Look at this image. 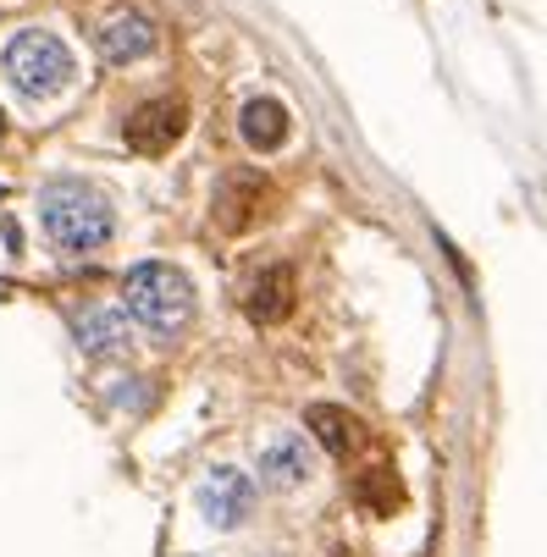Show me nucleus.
<instances>
[{"mask_svg": "<svg viewBox=\"0 0 547 557\" xmlns=\"http://www.w3.org/2000/svg\"><path fill=\"white\" fill-rule=\"evenodd\" d=\"M39 221L50 232V244H61L66 255H89L100 249L117 215H111V199L89 183H77V177H61V183H45L39 188Z\"/></svg>", "mask_w": 547, "mask_h": 557, "instance_id": "obj_1", "label": "nucleus"}, {"mask_svg": "<svg viewBox=\"0 0 547 557\" xmlns=\"http://www.w3.org/2000/svg\"><path fill=\"white\" fill-rule=\"evenodd\" d=\"M122 304H127V314H133L144 332L178 337V332L194 321V282H189L178 265L149 260V265H133V271H127Z\"/></svg>", "mask_w": 547, "mask_h": 557, "instance_id": "obj_2", "label": "nucleus"}, {"mask_svg": "<svg viewBox=\"0 0 547 557\" xmlns=\"http://www.w3.org/2000/svg\"><path fill=\"white\" fill-rule=\"evenodd\" d=\"M7 77L23 89V95H34V100H45V95H56V89H66L72 84V50L56 39V34H45V28H23V34H12V45H7Z\"/></svg>", "mask_w": 547, "mask_h": 557, "instance_id": "obj_3", "label": "nucleus"}, {"mask_svg": "<svg viewBox=\"0 0 547 557\" xmlns=\"http://www.w3.org/2000/svg\"><path fill=\"white\" fill-rule=\"evenodd\" d=\"M199 513L216 524V530H232L255 513V481L244 469H210L199 481Z\"/></svg>", "mask_w": 547, "mask_h": 557, "instance_id": "obj_4", "label": "nucleus"}, {"mask_svg": "<svg viewBox=\"0 0 547 557\" xmlns=\"http://www.w3.org/2000/svg\"><path fill=\"white\" fill-rule=\"evenodd\" d=\"M183 127H189L183 100H144V106L127 116V144H133L138 154H161V149H172V144L183 138Z\"/></svg>", "mask_w": 547, "mask_h": 557, "instance_id": "obj_5", "label": "nucleus"}, {"mask_svg": "<svg viewBox=\"0 0 547 557\" xmlns=\"http://www.w3.org/2000/svg\"><path fill=\"white\" fill-rule=\"evenodd\" d=\"M266 199H271V188H266L255 172L221 177V188H216V226H221V232H244V226H255V215L266 210Z\"/></svg>", "mask_w": 547, "mask_h": 557, "instance_id": "obj_6", "label": "nucleus"}, {"mask_svg": "<svg viewBox=\"0 0 547 557\" xmlns=\"http://www.w3.org/2000/svg\"><path fill=\"white\" fill-rule=\"evenodd\" d=\"M95 45H100V55H106L111 66H127V61H138V55L155 50V23H149L144 12H117V17L100 23Z\"/></svg>", "mask_w": 547, "mask_h": 557, "instance_id": "obj_7", "label": "nucleus"}, {"mask_svg": "<svg viewBox=\"0 0 547 557\" xmlns=\"http://www.w3.org/2000/svg\"><path fill=\"white\" fill-rule=\"evenodd\" d=\"M304 425L316 431V442L327 447V458H354L365 447V425L349 414V409H332V404H316L304 414Z\"/></svg>", "mask_w": 547, "mask_h": 557, "instance_id": "obj_8", "label": "nucleus"}, {"mask_svg": "<svg viewBox=\"0 0 547 557\" xmlns=\"http://www.w3.org/2000/svg\"><path fill=\"white\" fill-rule=\"evenodd\" d=\"M260 481H266V486H277V492L304 486V481H309V447H304L299 436L271 442V447H266V458H260Z\"/></svg>", "mask_w": 547, "mask_h": 557, "instance_id": "obj_9", "label": "nucleus"}, {"mask_svg": "<svg viewBox=\"0 0 547 557\" xmlns=\"http://www.w3.org/2000/svg\"><path fill=\"white\" fill-rule=\"evenodd\" d=\"M260 326H271V321H282V314L293 309V276L282 271V265H266L260 276H255V287H250V304H244Z\"/></svg>", "mask_w": 547, "mask_h": 557, "instance_id": "obj_10", "label": "nucleus"}, {"mask_svg": "<svg viewBox=\"0 0 547 557\" xmlns=\"http://www.w3.org/2000/svg\"><path fill=\"white\" fill-rule=\"evenodd\" d=\"M77 343H84V354H122L127 348V321L117 309H84L72 321Z\"/></svg>", "mask_w": 547, "mask_h": 557, "instance_id": "obj_11", "label": "nucleus"}, {"mask_svg": "<svg viewBox=\"0 0 547 557\" xmlns=\"http://www.w3.org/2000/svg\"><path fill=\"white\" fill-rule=\"evenodd\" d=\"M239 133H244L250 149H277V144L288 138V111H282V100H250V106L239 111Z\"/></svg>", "mask_w": 547, "mask_h": 557, "instance_id": "obj_12", "label": "nucleus"}]
</instances>
